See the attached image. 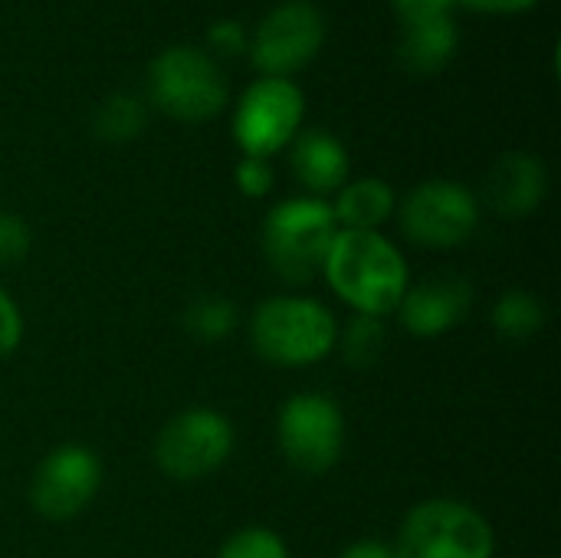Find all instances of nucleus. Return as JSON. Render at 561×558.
Wrapping results in <instances>:
<instances>
[{
  "mask_svg": "<svg viewBox=\"0 0 561 558\" xmlns=\"http://www.w3.org/2000/svg\"><path fill=\"white\" fill-rule=\"evenodd\" d=\"M322 273L335 296L362 316L385 319L408 293V263L378 230H339Z\"/></svg>",
  "mask_w": 561,
  "mask_h": 558,
  "instance_id": "1",
  "label": "nucleus"
},
{
  "mask_svg": "<svg viewBox=\"0 0 561 558\" xmlns=\"http://www.w3.org/2000/svg\"><path fill=\"white\" fill-rule=\"evenodd\" d=\"M250 339L260 358L283 368L322 362L339 339L335 316L306 296H273L256 306L250 319Z\"/></svg>",
  "mask_w": 561,
  "mask_h": 558,
  "instance_id": "2",
  "label": "nucleus"
},
{
  "mask_svg": "<svg viewBox=\"0 0 561 558\" xmlns=\"http://www.w3.org/2000/svg\"><path fill=\"white\" fill-rule=\"evenodd\" d=\"M335 234L339 224L322 197H293L266 214L263 253L286 283H309L322 273Z\"/></svg>",
  "mask_w": 561,
  "mask_h": 558,
  "instance_id": "3",
  "label": "nucleus"
},
{
  "mask_svg": "<svg viewBox=\"0 0 561 558\" xmlns=\"http://www.w3.org/2000/svg\"><path fill=\"white\" fill-rule=\"evenodd\" d=\"M401 558H493L496 539L483 513L457 500L417 503L394 543Z\"/></svg>",
  "mask_w": 561,
  "mask_h": 558,
  "instance_id": "4",
  "label": "nucleus"
},
{
  "mask_svg": "<svg viewBox=\"0 0 561 558\" xmlns=\"http://www.w3.org/2000/svg\"><path fill=\"white\" fill-rule=\"evenodd\" d=\"M151 102L181 122H207L227 102V82L217 62L194 46L164 49L148 69Z\"/></svg>",
  "mask_w": 561,
  "mask_h": 558,
  "instance_id": "5",
  "label": "nucleus"
},
{
  "mask_svg": "<svg viewBox=\"0 0 561 558\" xmlns=\"http://www.w3.org/2000/svg\"><path fill=\"white\" fill-rule=\"evenodd\" d=\"M233 441V424L220 411L191 408L158 431L154 464L171 480H204L230 460Z\"/></svg>",
  "mask_w": 561,
  "mask_h": 558,
  "instance_id": "6",
  "label": "nucleus"
},
{
  "mask_svg": "<svg viewBox=\"0 0 561 558\" xmlns=\"http://www.w3.org/2000/svg\"><path fill=\"white\" fill-rule=\"evenodd\" d=\"M279 451L293 470L319 477L332 470L345 447V418L325 395H293L279 411Z\"/></svg>",
  "mask_w": 561,
  "mask_h": 558,
  "instance_id": "7",
  "label": "nucleus"
},
{
  "mask_svg": "<svg viewBox=\"0 0 561 558\" xmlns=\"http://www.w3.org/2000/svg\"><path fill=\"white\" fill-rule=\"evenodd\" d=\"M302 109V92L289 79L263 76L243 92L237 105L233 138L247 158H270L296 138Z\"/></svg>",
  "mask_w": 561,
  "mask_h": 558,
  "instance_id": "8",
  "label": "nucleus"
},
{
  "mask_svg": "<svg viewBox=\"0 0 561 558\" xmlns=\"http://www.w3.org/2000/svg\"><path fill=\"white\" fill-rule=\"evenodd\" d=\"M480 224V204L470 187L457 181H424L401 207V230L417 247L450 250L470 240Z\"/></svg>",
  "mask_w": 561,
  "mask_h": 558,
  "instance_id": "9",
  "label": "nucleus"
},
{
  "mask_svg": "<svg viewBox=\"0 0 561 558\" xmlns=\"http://www.w3.org/2000/svg\"><path fill=\"white\" fill-rule=\"evenodd\" d=\"M99 487L102 460L95 457V451L82 444H62L39 460L30 480V503L43 520L62 523L79 516L95 500Z\"/></svg>",
  "mask_w": 561,
  "mask_h": 558,
  "instance_id": "10",
  "label": "nucleus"
},
{
  "mask_svg": "<svg viewBox=\"0 0 561 558\" xmlns=\"http://www.w3.org/2000/svg\"><path fill=\"white\" fill-rule=\"evenodd\" d=\"M325 20L316 3L309 0H286L263 16L253 33L250 56L263 76L286 79L289 72L302 69L322 46Z\"/></svg>",
  "mask_w": 561,
  "mask_h": 558,
  "instance_id": "11",
  "label": "nucleus"
},
{
  "mask_svg": "<svg viewBox=\"0 0 561 558\" xmlns=\"http://www.w3.org/2000/svg\"><path fill=\"white\" fill-rule=\"evenodd\" d=\"M470 306H473V286L463 276H434L408 289L398 312L411 335L434 339L460 326L470 316Z\"/></svg>",
  "mask_w": 561,
  "mask_h": 558,
  "instance_id": "12",
  "label": "nucleus"
},
{
  "mask_svg": "<svg viewBox=\"0 0 561 558\" xmlns=\"http://www.w3.org/2000/svg\"><path fill=\"white\" fill-rule=\"evenodd\" d=\"M549 191L546 164L529 151H510L503 155L490 174L483 178V201L500 217H526L533 214Z\"/></svg>",
  "mask_w": 561,
  "mask_h": 558,
  "instance_id": "13",
  "label": "nucleus"
},
{
  "mask_svg": "<svg viewBox=\"0 0 561 558\" xmlns=\"http://www.w3.org/2000/svg\"><path fill=\"white\" fill-rule=\"evenodd\" d=\"M289 145H293L289 164H293L296 178L316 197H325V194L339 191L342 184H348V151L335 135L306 132V135H296Z\"/></svg>",
  "mask_w": 561,
  "mask_h": 558,
  "instance_id": "14",
  "label": "nucleus"
},
{
  "mask_svg": "<svg viewBox=\"0 0 561 558\" xmlns=\"http://www.w3.org/2000/svg\"><path fill=\"white\" fill-rule=\"evenodd\" d=\"M394 191L381 178H358L352 184L339 187V197L332 207V217L339 230H378L394 214Z\"/></svg>",
  "mask_w": 561,
  "mask_h": 558,
  "instance_id": "15",
  "label": "nucleus"
},
{
  "mask_svg": "<svg viewBox=\"0 0 561 558\" xmlns=\"http://www.w3.org/2000/svg\"><path fill=\"white\" fill-rule=\"evenodd\" d=\"M454 53H457V23H454V16H437V20H421V23L404 26L401 62L411 72H417V76L440 72L450 62Z\"/></svg>",
  "mask_w": 561,
  "mask_h": 558,
  "instance_id": "16",
  "label": "nucleus"
},
{
  "mask_svg": "<svg viewBox=\"0 0 561 558\" xmlns=\"http://www.w3.org/2000/svg\"><path fill=\"white\" fill-rule=\"evenodd\" d=\"M493 329L510 339V342H523L529 335H536L546 322V309L536 296L523 293V289H513V293H503L493 306V316H490Z\"/></svg>",
  "mask_w": 561,
  "mask_h": 558,
  "instance_id": "17",
  "label": "nucleus"
},
{
  "mask_svg": "<svg viewBox=\"0 0 561 558\" xmlns=\"http://www.w3.org/2000/svg\"><path fill=\"white\" fill-rule=\"evenodd\" d=\"M385 342H388V332H385V322L378 316H355L335 339V345L342 349V358L352 365V368H371L381 352H385Z\"/></svg>",
  "mask_w": 561,
  "mask_h": 558,
  "instance_id": "18",
  "label": "nucleus"
},
{
  "mask_svg": "<svg viewBox=\"0 0 561 558\" xmlns=\"http://www.w3.org/2000/svg\"><path fill=\"white\" fill-rule=\"evenodd\" d=\"M92 128L105 141H131L145 128V105L128 92H115L95 109Z\"/></svg>",
  "mask_w": 561,
  "mask_h": 558,
  "instance_id": "19",
  "label": "nucleus"
},
{
  "mask_svg": "<svg viewBox=\"0 0 561 558\" xmlns=\"http://www.w3.org/2000/svg\"><path fill=\"white\" fill-rule=\"evenodd\" d=\"M240 322V312L230 299H197L184 312V329L201 342H220L227 339Z\"/></svg>",
  "mask_w": 561,
  "mask_h": 558,
  "instance_id": "20",
  "label": "nucleus"
},
{
  "mask_svg": "<svg viewBox=\"0 0 561 558\" xmlns=\"http://www.w3.org/2000/svg\"><path fill=\"white\" fill-rule=\"evenodd\" d=\"M217 558H289V549L273 529L247 526L220 546Z\"/></svg>",
  "mask_w": 561,
  "mask_h": 558,
  "instance_id": "21",
  "label": "nucleus"
},
{
  "mask_svg": "<svg viewBox=\"0 0 561 558\" xmlns=\"http://www.w3.org/2000/svg\"><path fill=\"white\" fill-rule=\"evenodd\" d=\"M33 234L16 214H0V266H13L30 253Z\"/></svg>",
  "mask_w": 561,
  "mask_h": 558,
  "instance_id": "22",
  "label": "nucleus"
},
{
  "mask_svg": "<svg viewBox=\"0 0 561 558\" xmlns=\"http://www.w3.org/2000/svg\"><path fill=\"white\" fill-rule=\"evenodd\" d=\"M233 178H237L240 194H247V197H266L273 187V168L266 164V158H247L243 155Z\"/></svg>",
  "mask_w": 561,
  "mask_h": 558,
  "instance_id": "23",
  "label": "nucleus"
},
{
  "mask_svg": "<svg viewBox=\"0 0 561 558\" xmlns=\"http://www.w3.org/2000/svg\"><path fill=\"white\" fill-rule=\"evenodd\" d=\"M20 335H23V316L10 299V293L0 286V358H7L20 345Z\"/></svg>",
  "mask_w": 561,
  "mask_h": 558,
  "instance_id": "24",
  "label": "nucleus"
},
{
  "mask_svg": "<svg viewBox=\"0 0 561 558\" xmlns=\"http://www.w3.org/2000/svg\"><path fill=\"white\" fill-rule=\"evenodd\" d=\"M457 0H394V10L401 16V23H421V20H437V16H450Z\"/></svg>",
  "mask_w": 561,
  "mask_h": 558,
  "instance_id": "25",
  "label": "nucleus"
},
{
  "mask_svg": "<svg viewBox=\"0 0 561 558\" xmlns=\"http://www.w3.org/2000/svg\"><path fill=\"white\" fill-rule=\"evenodd\" d=\"M207 39L214 43V49H220L227 56H237V53L247 49V33H243L240 20H217L207 30Z\"/></svg>",
  "mask_w": 561,
  "mask_h": 558,
  "instance_id": "26",
  "label": "nucleus"
},
{
  "mask_svg": "<svg viewBox=\"0 0 561 558\" xmlns=\"http://www.w3.org/2000/svg\"><path fill=\"white\" fill-rule=\"evenodd\" d=\"M339 558H401L398 549L391 543H378V539H362V543H352L345 546Z\"/></svg>",
  "mask_w": 561,
  "mask_h": 558,
  "instance_id": "27",
  "label": "nucleus"
},
{
  "mask_svg": "<svg viewBox=\"0 0 561 558\" xmlns=\"http://www.w3.org/2000/svg\"><path fill=\"white\" fill-rule=\"evenodd\" d=\"M460 3L477 7V10H490V13H519V10H529L539 0H460Z\"/></svg>",
  "mask_w": 561,
  "mask_h": 558,
  "instance_id": "28",
  "label": "nucleus"
}]
</instances>
